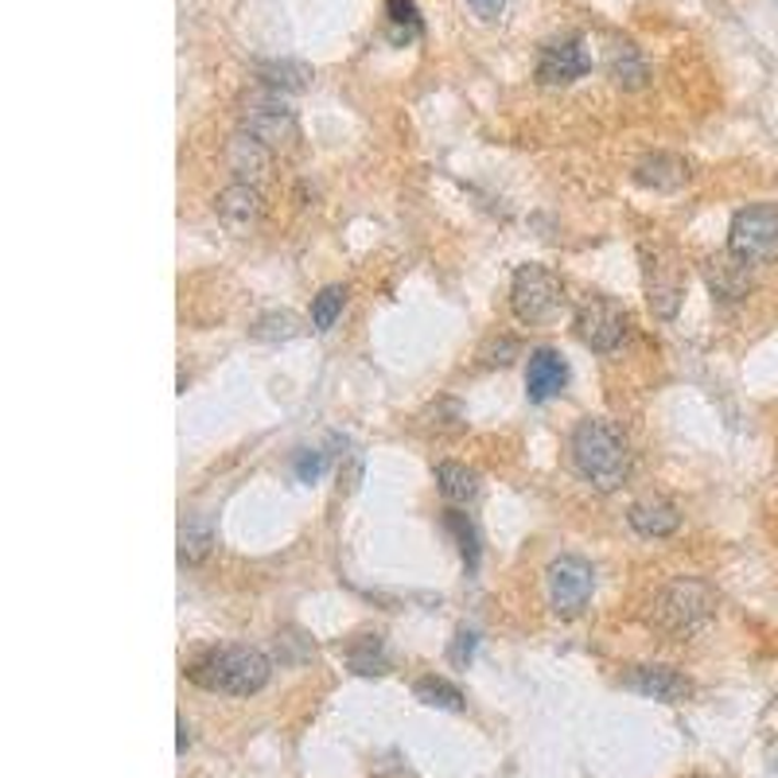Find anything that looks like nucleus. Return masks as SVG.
Listing matches in <instances>:
<instances>
[{
  "label": "nucleus",
  "instance_id": "obj_5",
  "mask_svg": "<svg viewBox=\"0 0 778 778\" xmlns=\"http://www.w3.org/2000/svg\"><path fill=\"white\" fill-rule=\"evenodd\" d=\"M728 249L744 257L747 266L778 261V203H755L736 211L728 226Z\"/></svg>",
  "mask_w": 778,
  "mask_h": 778
},
{
  "label": "nucleus",
  "instance_id": "obj_4",
  "mask_svg": "<svg viewBox=\"0 0 778 778\" xmlns=\"http://www.w3.org/2000/svg\"><path fill=\"white\" fill-rule=\"evenodd\" d=\"M654 623L662 631H674V634H689L697 631L701 623H709L712 608H717V596L704 580H674L654 596Z\"/></svg>",
  "mask_w": 778,
  "mask_h": 778
},
{
  "label": "nucleus",
  "instance_id": "obj_6",
  "mask_svg": "<svg viewBox=\"0 0 778 778\" xmlns=\"http://www.w3.org/2000/svg\"><path fill=\"white\" fill-rule=\"evenodd\" d=\"M642 281L654 316L674 319L685 300V266L669 246H642Z\"/></svg>",
  "mask_w": 778,
  "mask_h": 778
},
{
  "label": "nucleus",
  "instance_id": "obj_26",
  "mask_svg": "<svg viewBox=\"0 0 778 778\" xmlns=\"http://www.w3.org/2000/svg\"><path fill=\"white\" fill-rule=\"evenodd\" d=\"M249 335L261 342H289L300 335V319L292 312H269V316H261L249 327Z\"/></svg>",
  "mask_w": 778,
  "mask_h": 778
},
{
  "label": "nucleus",
  "instance_id": "obj_22",
  "mask_svg": "<svg viewBox=\"0 0 778 778\" xmlns=\"http://www.w3.org/2000/svg\"><path fill=\"white\" fill-rule=\"evenodd\" d=\"M413 694H417V701H425L428 709L463 712V694L452 681H444V677H420V681L413 685Z\"/></svg>",
  "mask_w": 778,
  "mask_h": 778
},
{
  "label": "nucleus",
  "instance_id": "obj_2",
  "mask_svg": "<svg viewBox=\"0 0 778 778\" xmlns=\"http://www.w3.org/2000/svg\"><path fill=\"white\" fill-rule=\"evenodd\" d=\"M269 658L253 646H214L203 658L188 666V681L206 689V694L226 697H253L269 685Z\"/></svg>",
  "mask_w": 778,
  "mask_h": 778
},
{
  "label": "nucleus",
  "instance_id": "obj_31",
  "mask_svg": "<svg viewBox=\"0 0 778 778\" xmlns=\"http://www.w3.org/2000/svg\"><path fill=\"white\" fill-rule=\"evenodd\" d=\"M176 728H180V744H176V752H188V744H191V736H188V724H183V720H180V724H176Z\"/></svg>",
  "mask_w": 778,
  "mask_h": 778
},
{
  "label": "nucleus",
  "instance_id": "obj_28",
  "mask_svg": "<svg viewBox=\"0 0 778 778\" xmlns=\"http://www.w3.org/2000/svg\"><path fill=\"white\" fill-rule=\"evenodd\" d=\"M475 646H480V634L463 627V631H455V642H452V651H448V662L460 666V669H467L471 658H475Z\"/></svg>",
  "mask_w": 778,
  "mask_h": 778
},
{
  "label": "nucleus",
  "instance_id": "obj_29",
  "mask_svg": "<svg viewBox=\"0 0 778 778\" xmlns=\"http://www.w3.org/2000/svg\"><path fill=\"white\" fill-rule=\"evenodd\" d=\"M324 467H327L324 452H308V448H304V452L296 455V480L300 483H316L319 475H324Z\"/></svg>",
  "mask_w": 778,
  "mask_h": 778
},
{
  "label": "nucleus",
  "instance_id": "obj_3",
  "mask_svg": "<svg viewBox=\"0 0 778 778\" xmlns=\"http://www.w3.org/2000/svg\"><path fill=\"white\" fill-rule=\"evenodd\" d=\"M568 296L561 277L549 266H522L510 281V312L518 324L526 327H541L553 324L561 312H565Z\"/></svg>",
  "mask_w": 778,
  "mask_h": 778
},
{
  "label": "nucleus",
  "instance_id": "obj_9",
  "mask_svg": "<svg viewBox=\"0 0 778 778\" xmlns=\"http://www.w3.org/2000/svg\"><path fill=\"white\" fill-rule=\"evenodd\" d=\"M241 133L253 137L257 145H266L269 153H281V148L296 145L300 125H296V113L284 102H257L249 105L246 117H241Z\"/></svg>",
  "mask_w": 778,
  "mask_h": 778
},
{
  "label": "nucleus",
  "instance_id": "obj_20",
  "mask_svg": "<svg viewBox=\"0 0 778 778\" xmlns=\"http://www.w3.org/2000/svg\"><path fill=\"white\" fill-rule=\"evenodd\" d=\"M269 156H273V153H269L266 145H257L253 137H246V133H238V137H234V145H230L234 171H238V176H253V183L269 171Z\"/></svg>",
  "mask_w": 778,
  "mask_h": 778
},
{
  "label": "nucleus",
  "instance_id": "obj_8",
  "mask_svg": "<svg viewBox=\"0 0 778 778\" xmlns=\"http://www.w3.org/2000/svg\"><path fill=\"white\" fill-rule=\"evenodd\" d=\"M576 335L596 354L616 351L627 335V312L611 296H584L576 304Z\"/></svg>",
  "mask_w": 778,
  "mask_h": 778
},
{
  "label": "nucleus",
  "instance_id": "obj_17",
  "mask_svg": "<svg viewBox=\"0 0 778 778\" xmlns=\"http://www.w3.org/2000/svg\"><path fill=\"white\" fill-rule=\"evenodd\" d=\"M608 75L616 78L619 86H627V90H639V86H646V78H651V67H646V59H642V52L634 43H611Z\"/></svg>",
  "mask_w": 778,
  "mask_h": 778
},
{
  "label": "nucleus",
  "instance_id": "obj_7",
  "mask_svg": "<svg viewBox=\"0 0 778 778\" xmlns=\"http://www.w3.org/2000/svg\"><path fill=\"white\" fill-rule=\"evenodd\" d=\"M545 588H549V608L561 619H576L591 604L596 591V568L584 556H556L553 565L545 568Z\"/></svg>",
  "mask_w": 778,
  "mask_h": 778
},
{
  "label": "nucleus",
  "instance_id": "obj_25",
  "mask_svg": "<svg viewBox=\"0 0 778 778\" xmlns=\"http://www.w3.org/2000/svg\"><path fill=\"white\" fill-rule=\"evenodd\" d=\"M347 662H351L354 674L362 677H374V674H385V651H382V639L377 634H362L359 642L351 646V654H347Z\"/></svg>",
  "mask_w": 778,
  "mask_h": 778
},
{
  "label": "nucleus",
  "instance_id": "obj_15",
  "mask_svg": "<svg viewBox=\"0 0 778 778\" xmlns=\"http://www.w3.org/2000/svg\"><path fill=\"white\" fill-rule=\"evenodd\" d=\"M689 176H694L689 160H681V156L674 153H654L634 168V183L651 191H677L689 183Z\"/></svg>",
  "mask_w": 778,
  "mask_h": 778
},
{
  "label": "nucleus",
  "instance_id": "obj_1",
  "mask_svg": "<svg viewBox=\"0 0 778 778\" xmlns=\"http://www.w3.org/2000/svg\"><path fill=\"white\" fill-rule=\"evenodd\" d=\"M568 452H573L576 475L596 491H604V495L619 491L627 483V475H631V448H627V437L608 417H584L573 428Z\"/></svg>",
  "mask_w": 778,
  "mask_h": 778
},
{
  "label": "nucleus",
  "instance_id": "obj_10",
  "mask_svg": "<svg viewBox=\"0 0 778 778\" xmlns=\"http://www.w3.org/2000/svg\"><path fill=\"white\" fill-rule=\"evenodd\" d=\"M588 67H591V59L576 35H568V40H553V43H545L538 55V82L541 86H568V82H576V78L588 75Z\"/></svg>",
  "mask_w": 778,
  "mask_h": 778
},
{
  "label": "nucleus",
  "instance_id": "obj_23",
  "mask_svg": "<svg viewBox=\"0 0 778 778\" xmlns=\"http://www.w3.org/2000/svg\"><path fill=\"white\" fill-rule=\"evenodd\" d=\"M385 12H390V40L394 43H409L425 32L420 24V9L413 0H385Z\"/></svg>",
  "mask_w": 778,
  "mask_h": 778
},
{
  "label": "nucleus",
  "instance_id": "obj_12",
  "mask_svg": "<svg viewBox=\"0 0 778 778\" xmlns=\"http://www.w3.org/2000/svg\"><path fill=\"white\" fill-rule=\"evenodd\" d=\"M627 689L642 697H654L662 704H681L694 697V681L685 674H677L674 666H634L631 674L623 677Z\"/></svg>",
  "mask_w": 778,
  "mask_h": 778
},
{
  "label": "nucleus",
  "instance_id": "obj_24",
  "mask_svg": "<svg viewBox=\"0 0 778 778\" xmlns=\"http://www.w3.org/2000/svg\"><path fill=\"white\" fill-rule=\"evenodd\" d=\"M342 304H347V284H327V289H319V296L312 300V331H331Z\"/></svg>",
  "mask_w": 778,
  "mask_h": 778
},
{
  "label": "nucleus",
  "instance_id": "obj_21",
  "mask_svg": "<svg viewBox=\"0 0 778 778\" xmlns=\"http://www.w3.org/2000/svg\"><path fill=\"white\" fill-rule=\"evenodd\" d=\"M257 75H261V82H266L269 90H304V86L312 82V67H304V63H292V59L261 63V67H257Z\"/></svg>",
  "mask_w": 778,
  "mask_h": 778
},
{
  "label": "nucleus",
  "instance_id": "obj_14",
  "mask_svg": "<svg viewBox=\"0 0 778 778\" xmlns=\"http://www.w3.org/2000/svg\"><path fill=\"white\" fill-rule=\"evenodd\" d=\"M261 214H266V195H261L257 183H230V188L218 195V218H223L234 234L257 226Z\"/></svg>",
  "mask_w": 778,
  "mask_h": 778
},
{
  "label": "nucleus",
  "instance_id": "obj_11",
  "mask_svg": "<svg viewBox=\"0 0 778 778\" xmlns=\"http://www.w3.org/2000/svg\"><path fill=\"white\" fill-rule=\"evenodd\" d=\"M565 385H568L565 354L553 351V347L530 351V362H526V397H530L533 405H545L553 402V397H561Z\"/></svg>",
  "mask_w": 778,
  "mask_h": 778
},
{
  "label": "nucleus",
  "instance_id": "obj_27",
  "mask_svg": "<svg viewBox=\"0 0 778 778\" xmlns=\"http://www.w3.org/2000/svg\"><path fill=\"white\" fill-rule=\"evenodd\" d=\"M448 530L460 538V553H463L467 573H475V565H480V530H475V522H471L467 514L448 510Z\"/></svg>",
  "mask_w": 778,
  "mask_h": 778
},
{
  "label": "nucleus",
  "instance_id": "obj_16",
  "mask_svg": "<svg viewBox=\"0 0 778 778\" xmlns=\"http://www.w3.org/2000/svg\"><path fill=\"white\" fill-rule=\"evenodd\" d=\"M627 522H631V530L642 533V538H669V533H677V526H681V514H677V506L666 503V498H642V503H634L631 510H627Z\"/></svg>",
  "mask_w": 778,
  "mask_h": 778
},
{
  "label": "nucleus",
  "instance_id": "obj_18",
  "mask_svg": "<svg viewBox=\"0 0 778 778\" xmlns=\"http://www.w3.org/2000/svg\"><path fill=\"white\" fill-rule=\"evenodd\" d=\"M437 491L444 495V503L452 506H463L471 503V498L480 495V475L471 467H463V463H440L437 467Z\"/></svg>",
  "mask_w": 778,
  "mask_h": 778
},
{
  "label": "nucleus",
  "instance_id": "obj_30",
  "mask_svg": "<svg viewBox=\"0 0 778 778\" xmlns=\"http://www.w3.org/2000/svg\"><path fill=\"white\" fill-rule=\"evenodd\" d=\"M471 9H475V16L480 20H498L506 9V0H467Z\"/></svg>",
  "mask_w": 778,
  "mask_h": 778
},
{
  "label": "nucleus",
  "instance_id": "obj_13",
  "mask_svg": "<svg viewBox=\"0 0 778 778\" xmlns=\"http://www.w3.org/2000/svg\"><path fill=\"white\" fill-rule=\"evenodd\" d=\"M704 284L712 289V296L717 300H728V304H736V300H744L747 292H752L755 277H752V266H747L744 257H736L732 249H724V253L709 257L704 261Z\"/></svg>",
  "mask_w": 778,
  "mask_h": 778
},
{
  "label": "nucleus",
  "instance_id": "obj_19",
  "mask_svg": "<svg viewBox=\"0 0 778 778\" xmlns=\"http://www.w3.org/2000/svg\"><path fill=\"white\" fill-rule=\"evenodd\" d=\"M214 549V526L211 518H191L180 530V561L183 565H203Z\"/></svg>",
  "mask_w": 778,
  "mask_h": 778
}]
</instances>
